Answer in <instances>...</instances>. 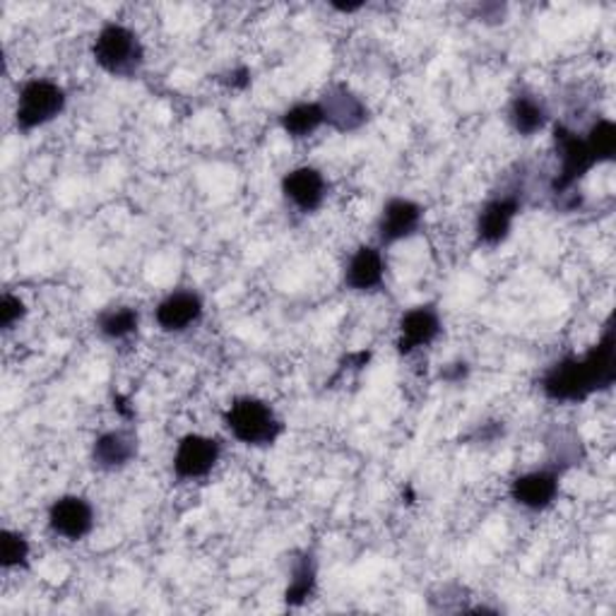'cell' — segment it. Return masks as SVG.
Returning a JSON list of instances; mask_svg holds the SVG:
<instances>
[{"label": "cell", "instance_id": "cell-1", "mask_svg": "<svg viewBox=\"0 0 616 616\" xmlns=\"http://www.w3.org/2000/svg\"><path fill=\"white\" fill-rule=\"evenodd\" d=\"M616 379L614 330L607 325L603 340L585 356H566L542 375V393L554 402H583L593 393L612 388Z\"/></svg>", "mask_w": 616, "mask_h": 616}, {"label": "cell", "instance_id": "cell-2", "mask_svg": "<svg viewBox=\"0 0 616 616\" xmlns=\"http://www.w3.org/2000/svg\"><path fill=\"white\" fill-rule=\"evenodd\" d=\"M224 422L236 441L246 446H273L282 433L275 410L258 398H238L224 414Z\"/></svg>", "mask_w": 616, "mask_h": 616}, {"label": "cell", "instance_id": "cell-3", "mask_svg": "<svg viewBox=\"0 0 616 616\" xmlns=\"http://www.w3.org/2000/svg\"><path fill=\"white\" fill-rule=\"evenodd\" d=\"M95 61L116 78H130L143 66V43L124 25H107L95 39Z\"/></svg>", "mask_w": 616, "mask_h": 616}, {"label": "cell", "instance_id": "cell-4", "mask_svg": "<svg viewBox=\"0 0 616 616\" xmlns=\"http://www.w3.org/2000/svg\"><path fill=\"white\" fill-rule=\"evenodd\" d=\"M63 109H66L63 87H58L51 80H29L20 89L14 118H18V128L29 133L51 124L53 118L63 114Z\"/></svg>", "mask_w": 616, "mask_h": 616}, {"label": "cell", "instance_id": "cell-5", "mask_svg": "<svg viewBox=\"0 0 616 616\" xmlns=\"http://www.w3.org/2000/svg\"><path fill=\"white\" fill-rule=\"evenodd\" d=\"M554 143L561 157V172L554 178L551 190L556 195H566L595 167V159L588 145H585V138H578V135L574 130H568L566 126L554 128Z\"/></svg>", "mask_w": 616, "mask_h": 616}, {"label": "cell", "instance_id": "cell-6", "mask_svg": "<svg viewBox=\"0 0 616 616\" xmlns=\"http://www.w3.org/2000/svg\"><path fill=\"white\" fill-rule=\"evenodd\" d=\"M219 441L207 439V436L188 433L176 446L174 453V472L178 479H201L213 472L219 460Z\"/></svg>", "mask_w": 616, "mask_h": 616}, {"label": "cell", "instance_id": "cell-7", "mask_svg": "<svg viewBox=\"0 0 616 616\" xmlns=\"http://www.w3.org/2000/svg\"><path fill=\"white\" fill-rule=\"evenodd\" d=\"M321 109L327 126H333L340 133H352L359 130L369 121V109L366 104L359 99L350 87L333 85L327 92L321 97Z\"/></svg>", "mask_w": 616, "mask_h": 616}, {"label": "cell", "instance_id": "cell-8", "mask_svg": "<svg viewBox=\"0 0 616 616\" xmlns=\"http://www.w3.org/2000/svg\"><path fill=\"white\" fill-rule=\"evenodd\" d=\"M49 525L56 535L78 542V539L92 532L95 510L82 496H61L49 508Z\"/></svg>", "mask_w": 616, "mask_h": 616}, {"label": "cell", "instance_id": "cell-9", "mask_svg": "<svg viewBox=\"0 0 616 616\" xmlns=\"http://www.w3.org/2000/svg\"><path fill=\"white\" fill-rule=\"evenodd\" d=\"M518 213H520L518 195H501V198L489 201L477 219L479 244H485V246L503 244L510 234V227H514V219Z\"/></svg>", "mask_w": 616, "mask_h": 616}, {"label": "cell", "instance_id": "cell-10", "mask_svg": "<svg viewBox=\"0 0 616 616\" xmlns=\"http://www.w3.org/2000/svg\"><path fill=\"white\" fill-rule=\"evenodd\" d=\"M556 493H559V470L556 468L520 475L516 482L510 485V499L530 510H542L551 506Z\"/></svg>", "mask_w": 616, "mask_h": 616}, {"label": "cell", "instance_id": "cell-11", "mask_svg": "<svg viewBox=\"0 0 616 616\" xmlns=\"http://www.w3.org/2000/svg\"><path fill=\"white\" fill-rule=\"evenodd\" d=\"M422 207L408 198L388 201L381 219H379V238L381 244H398L402 238H410L417 234L419 224H422Z\"/></svg>", "mask_w": 616, "mask_h": 616}, {"label": "cell", "instance_id": "cell-12", "mask_svg": "<svg viewBox=\"0 0 616 616\" xmlns=\"http://www.w3.org/2000/svg\"><path fill=\"white\" fill-rule=\"evenodd\" d=\"M441 333L439 311L433 306H414L400 319V340L398 350L402 354H410L419 348H429V344Z\"/></svg>", "mask_w": 616, "mask_h": 616}, {"label": "cell", "instance_id": "cell-13", "mask_svg": "<svg viewBox=\"0 0 616 616\" xmlns=\"http://www.w3.org/2000/svg\"><path fill=\"white\" fill-rule=\"evenodd\" d=\"M282 193L302 213H315L325 201V178L319 169L299 167L284 176Z\"/></svg>", "mask_w": 616, "mask_h": 616}, {"label": "cell", "instance_id": "cell-14", "mask_svg": "<svg viewBox=\"0 0 616 616\" xmlns=\"http://www.w3.org/2000/svg\"><path fill=\"white\" fill-rule=\"evenodd\" d=\"M203 302L195 292H174L157 306L155 319L167 333H184L201 321Z\"/></svg>", "mask_w": 616, "mask_h": 616}, {"label": "cell", "instance_id": "cell-15", "mask_svg": "<svg viewBox=\"0 0 616 616\" xmlns=\"http://www.w3.org/2000/svg\"><path fill=\"white\" fill-rule=\"evenodd\" d=\"M383 275L385 263L381 251L373 246H362L354 251L348 270H344V284H348L352 292H373L383 284Z\"/></svg>", "mask_w": 616, "mask_h": 616}, {"label": "cell", "instance_id": "cell-16", "mask_svg": "<svg viewBox=\"0 0 616 616\" xmlns=\"http://www.w3.org/2000/svg\"><path fill=\"white\" fill-rule=\"evenodd\" d=\"M138 456V439L128 431H107L95 441L92 458L101 470H121Z\"/></svg>", "mask_w": 616, "mask_h": 616}, {"label": "cell", "instance_id": "cell-17", "mask_svg": "<svg viewBox=\"0 0 616 616\" xmlns=\"http://www.w3.org/2000/svg\"><path fill=\"white\" fill-rule=\"evenodd\" d=\"M508 121L514 126L518 135L530 138L537 130H542L547 124V109L545 104L532 95H518L514 97L508 107Z\"/></svg>", "mask_w": 616, "mask_h": 616}, {"label": "cell", "instance_id": "cell-18", "mask_svg": "<svg viewBox=\"0 0 616 616\" xmlns=\"http://www.w3.org/2000/svg\"><path fill=\"white\" fill-rule=\"evenodd\" d=\"M325 124L321 104H294L292 109L284 111L282 116V128L292 138H309L315 130Z\"/></svg>", "mask_w": 616, "mask_h": 616}, {"label": "cell", "instance_id": "cell-19", "mask_svg": "<svg viewBox=\"0 0 616 616\" xmlns=\"http://www.w3.org/2000/svg\"><path fill=\"white\" fill-rule=\"evenodd\" d=\"M138 311L130 306H116L99 315V333L109 340H126L138 330Z\"/></svg>", "mask_w": 616, "mask_h": 616}, {"label": "cell", "instance_id": "cell-20", "mask_svg": "<svg viewBox=\"0 0 616 616\" xmlns=\"http://www.w3.org/2000/svg\"><path fill=\"white\" fill-rule=\"evenodd\" d=\"M313 588H315V564L309 554H304L302 559L294 561L292 583L287 593H284V599H287L290 607H299L313 595Z\"/></svg>", "mask_w": 616, "mask_h": 616}, {"label": "cell", "instance_id": "cell-21", "mask_svg": "<svg viewBox=\"0 0 616 616\" xmlns=\"http://www.w3.org/2000/svg\"><path fill=\"white\" fill-rule=\"evenodd\" d=\"M585 145H588L595 164L612 162L614 155H616V128H614V124L607 121V118H603V121H597L590 128L588 138H585Z\"/></svg>", "mask_w": 616, "mask_h": 616}, {"label": "cell", "instance_id": "cell-22", "mask_svg": "<svg viewBox=\"0 0 616 616\" xmlns=\"http://www.w3.org/2000/svg\"><path fill=\"white\" fill-rule=\"evenodd\" d=\"M29 559V542L12 530H3L0 535V564L3 568H22Z\"/></svg>", "mask_w": 616, "mask_h": 616}, {"label": "cell", "instance_id": "cell-23", "mask_svg": "<svg viewBox=\"0 0 616 616\" xmlns=\"http://www.w3.org/2000/svg\"><path fill=\"white\" fill-rule=\"evenodd\" d=\"M25 302L18 296L12 294H6L3 299H0V325H3L6 330H10L12 325H18L22 319H25Z\"/></svg>", "mask_w": 616, "mask_h": 616}, {"label": "cell", "instance_id": "cell-24", "mask_svg": "<svg viewBox=\"0 0 616 616\" xmlns=\"http://www.w3.org/2000/svg\"><path fill=\"white\" fill-rule=\"evenodd\" d=\"M468 375V366L465 364H450V369L443 373V379L450 383H460Z\"/></svg>", "mask_w": 616, "mask_h": 616}, {"label": "cell", "instance_id": "cell-25", "mask_svg": "<svg viewBox=\"0 0 616 616\" xmlns=\"http://www.w3.org/2000/svg\"><path fill=\"white\" fill-rule=\"evenodd\" d=\"M114 408H116L118 412H121L124 417H133V410L128 408V400H126L124 395H116V398H114Z\"/></svg>", "mask_w": 616, "mask_h": 616}]
</instances>
